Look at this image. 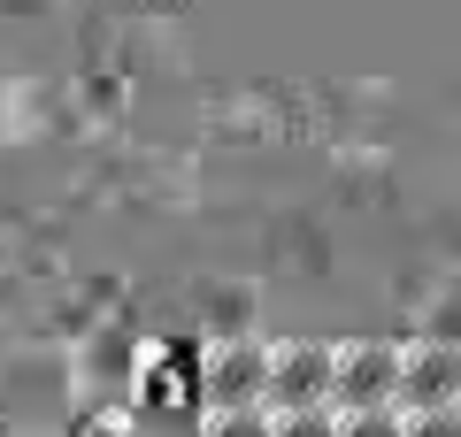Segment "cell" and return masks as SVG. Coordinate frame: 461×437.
I'll use <instances>...</instances> for the list:
<instances>
[{"instance_id": "6da1fadb", "label": "cell", "mask_w": 461, "mask_h": 437, "mask_svg": "<svg viewBox=\"0 0 461 437\" xmlns=\"http://www.w3.org/2000/svg\"><path fill=\"white\" fill-rule=\"evenodd\" d=\"M330 399H339L346 415H377V406H400V345H384V338L346 345V353L330 361Z\"/></svg>"}, {"instance_id": "277c9868", "label": "cell", "mask_w": 461, "mask_h": 437, "mask_svg": "<svg viewBox=\"0 0 461 437\" xmlns=\"http://www.w3.org/2000/svg\"><path fill=\"white\" fill-rule=\"evenodd\" d=\"M262 384H269V345H254V338L215 345V361H208V399H215V415L262 406Z\"/></svg>"}, {"instance_id": "8992f818", "label": "cell", "mask_w": 461, "mask_h": 437, "mask_svg": "<svg viewBox=\"0 0 461 437\" xmlns=\"http://www.w3.org/2000/svg\"><path fill=\"white\" fill-rule=\"evenodd\" d=\"M208 437H269V415L262 406H239V415H215Z\"/></svg>"}, {"instance_id": "3957f363", "label": "cell", "mask_w": 461, "mask_h": 437, "mask_svg": "<svg viewBox=\"0 0 461 437\" xmlns=\"http://www.w3.org/2000/svg\"><path fill=\"white\" fill-rule=\"evenodd\" d=\"M454 399H461V353L446 338L400 353V406H408V415H438V406H454Z\"/></svg>"}, {"instance_id": "ba28073f", "label": "cell", "mask_w": 461, "mask_h": 437, "mask_svg": "<svg viewBox=\"0 0 461 437\" xmlns=\"http://www.w3.org/2000/svg\"><path fill=\"white\" fill-rule=\"evenodd\" d=\"M400 437H461V415L438 406V415H400Z\"/></svg>"}, {"instance_id": "7a4b0ae2", "label": "cell", "mask_w": 461, "mask_h": 437, "mask_svg": "<svg viewBox=\"0 0 461 437\" xmlns=\"http://www.w3.org/2000/svg\"><path fill=\"white\" fill-rule=\"evenodd\" d=\"M330 345L300 338V345H277L269 353V384H262V406L277 415H308V406H330Z\"/></svg>"}, {"instance_id": "5b68a950", "label": "cell", "mask_w": 461, "mask_h": 437, "mask_svg": "<svg viewBox=\"0 0 461 437\" xmlns=\"http://www.w3.org/2000/svg\"><path fill=\"white\" fill-rule=\"evenodd\" d=\"M339 415L330 406H308V415H269V437H330Z\"/></svg>"}, {"instance_id": "52a82bcc", "label": "cell", "mask_w": 461, "mask_h": 437, "mask_svg": "<svg viewBox=\"0 0 461 437\" xmlns=\"http://www.w3.org/2000/svg\"><path fill=\"white\" fill-rule=\"evenodd\" d=\"M330 437H400V415H393V406H377V415H346Z\"/></svg>"}]
</instances>
